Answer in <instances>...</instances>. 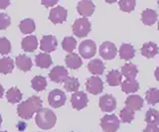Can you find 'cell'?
<instances>
[{
    "instance_id": "6da1fadb",
    "label": "cell",
    "mask_w": 159,
    "mask_h": 132,
    "mask_svg": "<svg viewBox=\"0 0 159 132\" xmlns=\"http://www.w3.org/2000/svg\"><path fill=\"white\" fill-rule=\"evenodd\" d=\"M42 99L39 96L33 95L18 105L17 113L22 119H31L34 113H37L42 108Z\"/></svg>"
},
{
    "instance_id": "7a4b0ae2",
    "label": "cell",
    "mask_w": 159,
    "mask_h": 132,
    "mask_svg": "<svg viewBox=\"0 0 159 132\" xmlns=\"http://www.w3.org/2000/svg\"><path fill=\"white\" fill-rule=\"evenodd\" d=\"M35 122L41 129L49 130L53 128L57 122V116L52 110L48 108H41L36 114Z\"/></svg>"
},
{
    "instance_id": "3957f363",
    "label": "cell",
    "mask_w": 159,
    "mask_h": 132,
    "mask_svg": "<svg viewBox=\"0 0 159 132\" xmlns=\"http://www.w3.org/2000/svg\"><path fill=\"white\" fill-rule=\"evenodd\" d=\"M73 32L78 38H84L88 36V34L91 32V22L88 18H79L73 24Z\"/></svg>"
},
{
    "instance_id": "277c9868",
    "label": "cell",
    "mask_w": 159,
    "mask_h": 132,
    "mask_svg": "<svg viewBox=\"0 0 159 132\" xmlns=\"http://www.w3.org/2000/svg\"><path fill=\"white\" fill-rule=\"evenodd\" d=\"M120 121L116 114H107L101 119V127L104 132H116Z\"/></svg>"
},
{
    "instance_id": "5b68a950",
    "label": "cell",
    "mask_w": 159,
    "mask_h": 132,
    "mask_svg": "<svg viewBox=\"0 0 159 132\" xmlns=\"http://www.w3.org/2000/svg\"><path fill=\"white\" fill-rule=\"evenodd\" d=\"M67 95L61 90H53L48 95V102L53 108H58V107L63 106L66 103Z\"/></svg>"
},
{
    "instance_id": "8992f818",
    "label": "cell",
    "mask_w": 159,
    "mask_h": 132,
    "mask_svg": "<svg viewBox=\"0 0 159 132\" xmlns=\"http://www.w3.org/2000/svg\"><path fill=\"white\" fill-rule=\"evenodd\" d=\"M79 53L84 59H92L97 53L96 43L93 40H84L79 46Z\"/></svg>"
},
{
    "instance_id": "52a82bcc",
    "label": "cell",
    "mask_w": 159,
    "mask_h": 132,
    "mask_svg": "<svg viewBox=\"0 0 159 132\" xmlns=\"http://www.w3.org/2000/svg\"><path fill=\"white\" fill-rule=\"evenodd\" d=\"M68 16V11L66 8H64L63 6H56L52 8V10L50 11L49 14V19L50 21L53 22L54 24H60L63 23L67 20Z\"/></svg>"
},
{
    "instance_id": "ba28073f",
    "label": "cell",
    "mask_w": 159,
    "mask_h": 132,
    "mask_svg": "<svg viewBox=\"0 0 159 132\" xmlns=\"http://www.w3.org/2000/svg\"><path fill=\"white\" fill-rule=\"evenodd\" d=\"M86 90L92 95H99L103 90V82L98 77H91L86 81Z\"/></svg>"
},
{
    "instance_id": "9c48e42d",
    "label": "cell",
    "mask_w": 159,
    "mask_h": 132,
    "mask_svg": "<svg viewBox=\"0 0 159 132\" xmlns=\"http://www.w3.org/2000/svg\"><path fill=\"white\" fill-rule=\"evenodd\" d=\"M49 77L54 82L61 84V82L66 81V80L69 77V73L65 67L57 66L51 70V72H50V74H49Z\"/></svg>"
},
{
    "instance_id": "30bf717a",
    "label": "cell",
    "mask_w": 159,
    "mask_h": 132,
    "mask_svg": "<svg viewBox=\"0 0 159 132\" xmlns=\"http://www.w3.org/2000/svg\"><path fill=\"white\" fill-rule=\"evenodd\" d=\"M117 54L116 47L111 42H103L99 47V55L103 60H112Z\"/></svg>"
},
{
    "instance_id": "8fae6325",
    "label": "cell",
    "mask_w": 159,
    "mask_h": 132,
    "mask_svg": "<svg viewBox=\"0 0 159 132\" xmlns=\"http://www.w3.org/2000/svg\"><path fill=\"white\" fill-rule=\"evenodd\" d=\"M71 103L75 109L81 110L84 108L89 103L88 95L84 91H76L71 96Z\"/></svg>"
},
{
    "instance_id": "7c38bea8",
    "label": "cell",
    "mask_w": 159,
    "mask_h": 132,
    "mask_svg": "<svg viewBox=\"0 0 159 132\" xmlns=\"http://www.w3.org/2000/svg\"><path fill=\"white\" fill-rule=\"evenodd\" d=\"M58 45L57 39L53 35H45L42 37L40 42V49L46 54L54 52Z\"/></svg>"
},
{
    "instance_id": "4fadbf2b",
    "label": "cell",
    "mask_w": 159,
    "mask_h": 132,
    "mask_svg": "<svg viewBox=\"0 0 159 132\" xmlns=\"http://www.w3.org/2000/svg\"><path fill=\"white\" fill-rule=\"evenodd\" d=\"M99 108L103 112H111L116 108V99L111 95H104L99 99Z\"/></svg>"
},
{
    "instance_id": "5bb4252c",
    "label": "cell",
    "mask_w": 159,
    "mask_h": 132,
    "mask_svg": "<svg viewBox=\"0 0 159 132\" xmlns=\"http://www.w3.org/2000/svg\"><path fill=\"white\" fill-rule=\"evenodd\" d=\"M94 4L89 1V0H82L78 3L77 10L80 15L84 16V18H87L89 16H92L93 13L94 12Z\"/></svg>"
},
{
    "instance_id": "9a60e30c",
    "label": "cell",
    "mask_w": 159,
    "mask_h": 132,
    "mask_svg": "<svg viewBox=\"0 0 159 132\" xmlns=\"http://www.w3.org/2000/svg\"><path fill=\"white\" fill-rule=\"evenodd\" d=\"M143 106V99L139 95H133L127 96L125 99V107L132 111H137L141 109Z\"/></svg>"
},
{
    "instance_id": "2e32d148",
    "label": "cell",
    "mask_w": 159,
    "mask_h": 132,
    "mask_svg": "<svg viewBox=\"0 0 159 132\" xmlns=\"http://www.w3.org/2000/svg\"><path fill=\"white\" fill-rule=\"evenodd\" d=\"M21 46H22V49L25 52H29V53L34 52L38 48L37 37L34 36V35H30V36L23 38Z\"/></svg>"
},
{
    "instance_id": "e0dca14e",
    "label": "cell",
    "mask_w": 159,
    "mask_h": 132,
    "mask_svg": "<svg viewBox=\"0 0 159 132\" xmlns=\"http://www.w3.org/2000/svg\"><path fill=\"white\" fill-rule=\"evenodd\" d=\"M104 69H106L104 64L102 63V61L98 60V59H94V60L89 61V63L88 64V70L89 71V73L94 75V77L102 75Z\"/></svg>"
},
{
    "instance_id": "ac0fdd59",
    "label": "cell",
    "mask_w": 159,
    "mask_h": 132,
    "mask_svg": "<svg viewBox=\"0 0 159 132\" xmlns=\"http://www.w3.org/2000/svg\"><path fill=\"white\" fill-rule=\"evenodd\" d=\"M158 46L155 43L153 42H147L144 43L142 47H141V54L142 56H144L147 59H152L155 57L158 54Z\"/></svg>"
},
{
    "instance_id": "d6986e66",
    "label": "cell",
    "mask_w": 159,
    "mask_h": 132,
    "mask_svg": "<svg viewBox=\"0 0 159 132\" xmlns=\"http://www.w3.org/2000/svg\"><path fill=\"white\" fill-rule=\"evenodd\" d=\"M15 64L19 70H21L22 72H28L31 70V68L33 66L32 60L26 55H19L16 57L15 60Z\"/></svg>"
},
{
    "instance_id": "ffe728a7",
    "label": "cell",
    "mask_w": 159,
    "mask_h": 132,
    "mask_svg": "<svg viewBox=\"0 0 159 132\" xmlns=\"http://www.w3.org/2000/svg\"><path fill=\"white\" fill-rule=\"evenodd\" d=\"M65 61H66L67 67L71 70H77L83 65L82 58L76 53H70L69 55L66 56V60Z\"/></svg>"
},
{
    "instance_id": "44dd1931",
    "label": "cell",
    "mask_w": 159,
    "mask_h": 132,
    "mask_svg": "<svg viewBox=\"0 0 159 132\" xmlns=\"http://www.w3.org/2000/svg\"><path fill=\"white\" fill-rule=\"evenodd\" d=\"M135 56V49L130 44L124 43L119 48V57L124 61H129Z\"/></svg>"
},
{
    "instance_id": "7402d4cb",
    "label": "cell",
    "mask_w": 159,
    "mask_h": 132,
    "mask_svg": "<svg viewBox=\"0 0 159 132\" xmlns=\"http://www.w3.org/2000/svg\"><path fill=\"white\" fill-rule=\"evenodd\" d=\"M35 63H36V66L41 68V69H48L53 64V61L49 54L40 53L35 58Z\"/></svg>"
},
{
    "instance_id": "603a6c76",
    "label": "cell",
    "mask_w": 159,
    "mask_h": 132,
    "mask_svg": "<svg viewBox=\"0 0 159 132\" xmlns=\"http://www.w3.org/2000/svg\"><path fill=\"white\" fill-rule=\"evenodd\" d=\"M138 74V69L134 64H125L121 67V75L126 77V80H134Z\"/></svg>"
},
{
    "instance_id": "cb8c5ba5",
    "label": "cell",
    "mask_w": 159,
    "mask_h": 132,
    "mask_svg": "<svg viewBox=\"0 0 159 132\" xmlns=\"http://www.w3.org/2000/svg\"><path fill=\"white\" fill-rule=\"evenodd\" d=\"M141 21L147 26H152L157 21V13L152 9H145L141 13Z\"/></svg>"
},
{
    "instance_id": "d4e9b609",
    "label": "cell",
    "mask_w": 159,
    "mask_h": 132,
    "mask_svg": "<svg viewBox=\"0 0 159 132\" xmlns=\"http://www.w3.org/2000/svg\"><path fill=\"white\" fill-rule=\"evenodd\" d=\"M122 80V75L121 73L117 70H111V72H108V74L107 75V81L108 86H117L121 84Z\"/></svg>"
},
{
    "instance_id": "484cf974",
    "label": "cell",
    "mask_w": 159,
    "mask_h": 132,
    "mask_svg": "<svg viewBox=\"0 0 159 132\" xmlns=\"http://www.w3.org/2000/svg\"><path fill=\"white\" fill-rule=\"evenodd\" d=\"M14 61L9 57H4L0 59V73L3 75H7L13 72Z\"/></svg>"
},
{
    "instance_id": "4316f807",
    "label": "cell",
    "mask_w": 159,
    "mask_h": 132,
    "mask_svg": "<svg viewBox=\"0 0 159 132\" xmlns=\"http://www.w3.org/2000/svg\"><path fill=\"white\" fill-rule=\"evenodd\" d=\"M139 90V84L136 80H125L121 82V90L124 94H133Z\"/></svg>"
},
{
    "instance_id": "83f0119b",
    "label": "cell",
    "mask_w": 159,
    "mask_h": 132,
    "mask_svg": "<svg viewBox=\"0 0 159 132\" xmlns=\"http://www.w3.org/2000/svg\"><path fill=\"white\" fill-rule=\"evenodd\" d=\"M22 92L17 87H11L6 92V99L10 103H18L22 99Z\"/></svg>"
},
{
    "instance_id": "f1b7e54d",
    "label": "cell",
    "mask_w": 159,
    "mask_h": 132,
    "mask_svg": "<svg viewBox=\"0 0 159 132\" xmlns=\"http://www.w3.org/2000/svg\"><path fill=\"white\" fill-rule=\"evenodd\" d=\"M19 29L23 34H31L36 29L33 19H24L19 24Z\"/></svg>"
},
{
    "instance_id": "f546056e",
    "label": "cell",
    "mask_w": 159,
    "mask_h": 132,
    "mask_svg": "<svg viewBox=\"0 0 159 132\" xmlns=\"http://www.w3.org/2000/svg\"><path fill=\"white\" fill-rule=\"evenodd\" d=\"M31 86L34 90L36 91H42L46 89L47 86V81L42 76H36L34 77L31 81Z\"/></svg>"
},
{
    "instance_id": "4dcf8cb0",
    "label": "cell",
    "mask_w": 159,
    "mask_h": 132,
    "mask_svg": "<svg viewBox=\"0 0 159 132\" xmlns=\"http://www.w3.org/2000/svg\"><path fill=\"white\" fill-rule=\"evenodd\" d=\"M64 87L69 92H76L78 91L80 87V81L77 77H69L66 80V81L64 82Z\"/></svg>"
},
{
    "instance_id": "1f68e13d",
    "label": "cell",
    "mask_w": 159,
    "mask_h": 132,
    "mask_svg": "<svg viewBox=\"0 0 159 132\" xmlns=\"http://www.w3.org/2000/svg\"><path fill=\"white\" fill-rule=\"evenodd\" d=\"M145 99L148 104L154 105V104L158 103L159 102V90L154 89V87L149 89L145 94Z\"/></svg>"
},
{
    "instance_id": "d6a6232c",
    "label": "cell",
    "mask_w": 159,
    "mask_h": 132,
    "mask_svg": "<svg viewBox=\"0 0 159 132\" xmlns=\"http://www.w3.org/2000/svg\"><path fill=\"white\" fill-rule=\"evenodd\" d=\"M145 122L147 124L158 125L159 124V111L154 108L148 109L145 114Z\"/></svg>"
},
{
    "instance_id": "836d02e7",
    "label": "cell",
    "mask_w": 159,
    "mask_h": 132,
    "mask_svg": "<svg viewBox=\"0 0 159 132\" xmlns=\"http://www.w3.org/2000/svg\"><path fill=\"white\" fill-rule=\"evenodd\" d=\"M62 47L64 51L72 53L77 47V40L74 37H65L62 42Z\"/></svg>"
},
{
    "instance_id": "e575fe53",
    "label": "cell",
    "mask_w": 159,
    "mask_h": 132,
    "mask_svg": "<svg viewBox=\"0 0 159 132\" xmlns=\"http://www.w3.org/2000/svg\"><path fill=\"white\" fill-rule=\"evenodd\" d=\"M118 5L120 10L123 12H131L134 10L136 5L135 0H121L118 2Z\"/></svg>"
},
{
    "instance_id": "d590c367",
    "label": "cell",
    "mask_w": 159,
    "mask_h": 132,
    "mask_svg": "<svg viewBox=\"0 0 159 132\" xmlns=\"http://www.w3.org/2000/svg\"><path fill=\"white\" fill-rule=\"evenodd\" d=\"M119 116H120V120H121V122H123V123H130L134 118V111L126 108V107H124V108H122L120 110Z\"/></svg>"
},
{
    "instance_id": "8d00e7d4",
    "label": "cell",
    "mask_w": 159,
    "mask_h": 132,
    "mask_svg": "<svg viewBox=\"0 0 159 132\" xmlns=\"http://www.w3.org/2000/svg\"><path fill=\"white\" fill-rule=\"evenodd\" d=\"M11 52V43L7 38H0V54L1 55H8Z\"/></svg>"
},
{
    "instance_id": "74e56055",
    "label": "cell",
    "mask_w": 159,
    "mask_h": 132,
    "mask_svg": "<svg viewBox=\"0 0 159 132\" xmlns=\"http://www.w3.org/2000/svg\"><path fill=\"white\" fill-rule=\"evenodd\" d=\"M11 24V18L6 13H0V30H5Z\"/></svg>"
},
{
    "instance_id": "f35d334b",
    "label": "cell",
    "mask_w": 159,
    "mask_h": 132,
    "mask_svg": "<svg viewBox=\"0 0 159 132\" xmlns=\"http://www.w3.org/2000/svg\"><path fill=\"white\" fill-rule=\"evenodd\" d=\"M143 132H159V127H157V125L147 124V126L145 127V129L143 130Z\"/></svg>"
},
{
    "instance_id": "ab89813d",
    "label": "cell",
    "mask_w": 159,
    "mask_h": 132,
    "mask_svg": "<svg viewBox=\"0 0 159 132\" xmlns=\"http://www.w3.org/2000/svg\"><path fill=\"white\" fill-rule=\"evenodd\" d=\"M41 3L43 4V5L46 6V7H51V6L56 5V4L58 3V1H57V0H54V1H49V0H43Z\"/></svg>"
},
{
    "instance_id": "60d3db41",
    "label": "cell",
    "mask_w": 159,
    "mask_h": 132,
    "mask_svg": "<svg viewBox=\"0 0 159 132\" xmlns=\"http://www.w3.org/2000/svg\"><path fill=\"white\" fill-rule=\"evenodd\" d=\"M10 5V2L7 0H0V9H5Z\"/></svg>"
},
{
    "instance_id": "b9f144b4",
    "label": "cell",
    "mask_w": 159,
    "mask_h": 132,
    "mask_svg": "<svg viewBox=\"0 0 159 132\" xmlns=\"http://www.w3.org/2000/svg\"><path fill=\"white\" fill-rule=\"evenodd\" d=\"M26 127H27V124L26 123H24V122H18L17 128H18L19 131H24L25 129H26Z\"/></svg>"
},
{
    "instance_id": "7bdbcfd3",
    "label": "cell",
    "mask_w": 159,
    "mask_h": 132,
    "mask_svg": "<svg viewBox=\"0 0 159 132\" xmlns=\"http://www.w3.org/2000/svg\"><path fill=\"white\" fill-rule=\"evenodd\" d=\"M3 95H4V89H3V86H2V85L0 84V99H2V96H3Z\"/></svg>"
},
{
    "instance_id": "ee69618b",
    "label": "cell",
    "mask_w": 159,
    "mask_h": 132,
    "mask_svg": "<svg viewBox=\"0 0 159 132\" xmlns=\"http://www.w3.org/2000/svg\"><path fill=\"white\" fill-rule=\"evenodd\" d=\"M154 76H155V77H156V80L159 81V67L157 68V69L155 70V73H154Z\"/></svg>"
},
{
    "instance_id": "f6af8a7d",
    "label": "cell",
    "mask_w": 159,
    "mask_h": 132,
    "mask_svg": "<svg viewBox=\"0 0 159 132\" xmlns=\"http://www.w3.org/2000/svg\"><path fill=\"white\" fill-rule=\"evenodd\" d=\"M1 124H2V116L0 115V126H1Z\"/></svg>"
},
{
    "instance_id": "bcb514c9",
    "label": "cell",
    "mask_w": 159,
    "mask_h": 132,
    "mask_svg": "<svg viewBox=\"0 0 159 132\" xmlns=\"http://www.w3.org/2000/svg\"><path fill=\"white\" fill-rule=\"evenodd\" d=\"M157 4H158V5H159V0H158V1H157Z\"/></svg>"
},
{
    "instance_id": "7dc6e473",
    "label": "cell",
    "mask_w": 159,
    "mask_h": 132,
    "mask_svg": "<svg viewBox=\"0 0 159 132\" xmlns=\"http://www.w3.org/2000/svg\"><path fill=\"white\" fill-rule=\"evenodd\" d=\"M158 30H159V22H158Z\"/></svg>"
},
{
    "instance_id": "c3c4849f",
    "label": "cell",
    "mask_w": 159,
    "mask_h": 132,
    "mask_svg": "<svg viewBox=\"0 0 159 132\" xmlns=\"http://www.w3.org/2000/svg\"><path fill=\"white\" fill-rule=\"evenodd\" d=\"M1 132H7V131H1Z\"/></svg>"
}]
</instances>
